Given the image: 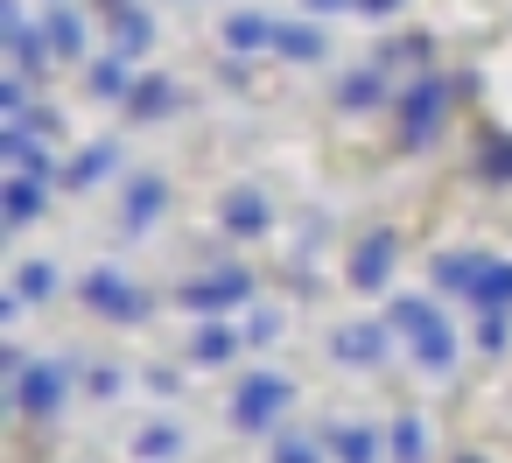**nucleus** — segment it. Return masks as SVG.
<instances>
[{"mask_svg": "<svg viewBox=\"0 0 512 463\" xmlns=\"http://www.w3.org/2000/svg\"><path fill=\"white\" fill-rule=\"evenodd\" d=\"M43 211H50V183L43 176H8V183H0V225H8V232L36 225Z\"/></svg>", "mask_w": 512, "mask_h": 463, "instance_id": "9", "label": "nucleus"}, {"mask_svg": "<svg viewBox=\"0 0 512 463\" xmlns=\"http://www.w3.org/2000/svg\"><path fill=\"white\" fill-rule=\"evenodd\" d=\"M470 92V78H442V71H421L414 85H400L393 99V120H400V148L407 155H428L442 134H449V106Z\"/></svg>", "mask_w": 512, "mask_h": 463, "instance_id": "1", "label": "nucleus"}, {"mask_svg": "<svg viewBox=\"0 0 512 463\" xmlns=\"http://www.w3.org/2000/svg\"><path fill=\"white\" fill-rule=\"evenodd\" d=\"M274 29H281V22H267V15H225V50H232V57L274 50Z\"/></svg>", "mask_w": 512, "mask_h": 463, "instance_id": "20", "label": "nucleus"}, {"mask_svg": "<svg viewBox=\"0 0 512 463\" xmlns=\"http://www.w3.org/2000/svg\"><path fill=\"white\" fill-rule=\"evenodd\" d=\"M8 393H15V407H22L29 421H50V414L71 400V365H57V358H29V372L8 379Z\"/></svg>", "mask_w": 512, "mask_h": 463, "instance_id": "4", "label": "nucleus"}, {"mask_svg": "<svg viewBox=\"0 0 512 463\" xmlns=\"http://www.w3.org/2000/svg\"><path fill=\"white\" fill-rule=\"evenodd\" d=\"M449 463H484V456H470V449H463V456H449Z\"/></svg>", "mask_w": 512, "mask_h": 463, "instance_id": "38", "label": "nucleus"}, {"mask_svg": "<svg viewBox=\"0 0 512 463\" xmlns=\"http://www.w3.org/2000/svg\"><path fill=\"white\" fill-rule=\"evenodd\" d=\"M393 267H400V232H365L358 239V253H351V288L358 295H379L386 281H393Z\"/></svg>", "mask_w": 512, "mask_h": 463, "instance_id": "6", "label": "nucleus"}, {"mask_svg": "<svg viewBox=\"0 0 512 463\" xmlns=\"http://www.w3.org/2000/svg\"><path fill=\"white\" fill-rule=\"evenodd\" d=\"M274 57L281 64H316L323 57V29L316 22H281L274 29Z\"/></svg>", "mask_w": 512, "mask_h": 463, "instance_id": "21", "label": "nucleus"}, {"mask_svg": "<svg viewBox=\"0 0 512 463\" xmlns=\"http://www.w3.org/2000/svg\"><path fill=\"white\" fill-rule=\"evenodd\" d=\"M239 344H246V337H239V330L218 316V323H197V337H190V358H197V365H232V358H239Z\"/></svg>", "mask_w": 512, "mask_h": 463, "instance_id": "18", "label": "nucleus"}, {"mask_svg": "<svg viewBox=\"0 0 512 463\" xmlns=\"http://www.w3.org/2000/svg\"><path fill=\"white\" fill-rule=\"evenodd\" d=\"M78 295H85V309L106 316V323H141V316H148V295H141L127 274H113V267H92V274L78 281Z\"/></svg>", "mask_w": 512, "mask_h": 463, "instance_id": "5", "label": "nucleus"}, {"mask_svg": "<svg viewBox=\"0 0 512 463\" xmlns=\"http://www.w3.org/2000/svg\"><path fill=\"white\" fill-rule=\"evenodd\" d=\"M134 85H141V78H134V64H127V57H99L85 92H92V99H106V106H127V99H134Z\"/></svg>", "mask_w": 512, "mask_h": 463, "instance_id": "15", "label": "nucleus"}, {"mask_svg": "<svg viewBox=\"0 0 512 463\" xmlns=\"http://www.w3.org/2000/svg\"><path fill=\"white\" fill-rule=\"evenodd\" d=\"M281 414H288V379H281V372H246V379L232 386V421H239L246 435H267Z\"/></svg>", "mask_w": 512, "mask_h": 463, "instance_id": "3", "label": "nucleus"}, {"mask_svg": "<svg viewBox=\"0 0 512 463\" xmlns=\"http://www.w3.org/2000/svg\"><path fill=\"white\" fill-rule=\"evenodd\" d=\"M0 113H8V127L36 113V99H29V71H8V78H0Z\"/></svg>", "mask_w": 512, "mask_h": 463, "instance_id": "30", "label": "nucleus"}, {"mask_svg": "<svg viewBox=\"0 0 512 463\" xmlns=\"http://www.w3.org/2000/svg\"><path fill=\"white\" fill-rule=\"evenodd\" d=\"M386 99H400V92L386 85V71H379V64H365V71L337 78V106H344V113H372V106H386Z\"/></svg>", "mask_w": 512, "mask_h": 463, "instance_id": "12", "label": "nucleus"}, {"mask_svg": "<svg viewBox=\"0 0 512 463\" xmlns=\"http://www.w3.org/2000/svg\"><path fill=\"white\" fill-rule=\"evenodd\" d=\"M113 169H120V141H92V148L64 169V190H92V183L113 176Z\"/></svg>", "mask_w": 512, "mask_h": 463, "instance_id": "22", "label": "nucleus"}, {"mask_svg": "<svg viewBox=\"0 0 512 463\" xmlns=\"http://www.w3.org/2000/svg\"><path fill=\"white\" fill-rule=\"evenodd\" d=\"M435 316H442V309H435V302H428V295H393V309H386V330H393V337H407V344H414V337H421V330H428V323H435Z\"/></svg>", "mask_w": 512, "mask_h": 463, "instance_id": "23", "label": "nucleus"}, {"mask_svg": "<svg viewBox=\"0 0 512 463\" xmlns=\"http://www.w3.org/2000/svg\"><path fill=\"white\" fill-rule=\"evenodd\" d=\"M246 302H253V274L239 260H225V267H211V274H197V281L176 288V309H197L204 323H218V316H232Z\"/></svg>", "mask_w": 512, "mask_h": 463, "instance_id": "2", "label": "nucleus"}, {"mask_svg": "<svg viewBox=\"0 0 512 463\" xmlns=\"http://www.w3.org/2000/svg\"><path fill=\"white\" fill-rule=\"evenodd\" d=\"M113 8H134V0H106V15H113Z\"/></svg>", "mask_w": 512, "mask_h": 463, "instance_id": "39", "label": "nucleus"}, {"mask_svg": "<svg viewBox=\"0 0 512 463\" xmlns=\"http://www.w3.org/2000/svg\"><path fill=\"white\" fill-rule=\"evenodd\" d=\"M309 15H344V8H358V0H302Z\"/></svg>", "mask_w": 512, "mask_h": 463, "instance_id": "36", "label": "nucleus"}, {"mask_svg": "<svg viewBox=\"0 0 512 463\" xmlns=\"http://www.w3.org/2000/svg\"><path fill=\"white\" fill-rule=\"evenodd\" d=\"M148 43H155V15L148 8H113V57H148Z\"/></svg>", "mask_w": 512, "mask_h": 463, "instance_id": "14", "label": "nucleus"}, {"mask_svg": "<svg viewBox=\"0 0 512 463\" xmlns=\"http://www.w3.org/2000/svg\"><path fill=\"white\" fill-rule=\"evenodd\" d=\"M477 344H484V358H505V344H512V316H484V323H477Z\"/></svg>", "mask_w": 512, "mask_h": 463, "instance_id": "33", "label": "nucleus"}, {"mask_svg": "<svg viewBox=\"0 0 512 463\" xmlns=\"http://www.w3.org/2000/svg\"><path fill=\"white\" fill-rule=\"evenodd\" d=\"M162 211H169V183H162V176H134L127 197H120V225H127V232H148Z\"/></svg>", "mask_w": 512, "mask_h": 463, "instance_id": "10", "label": "nucleus"}, {"mask_svg": "<svg viewBox=\"0 0 512 463\" xmlns=\"http://www.w3.org/2000/svg\"><path fill=\"white\" fill-rule=\"evenodd\" d=\"M414 358H421V372H449V365H456V330H449V316H435V323L414 337Z\"/></svg>", "mask_w": 512, "mask_h": 463, "instance_id": "24", "label": "nucleus"}, {"mask_svg": "<svg viewBox=\"0 0 512 463\" xmlns=\"http://www.w3.org/2000/svg\"><path fill=\"white\" fill-rule=\"evenodd\" d=\"M0 155H8L15 162V176H43V183H64V169H57V155L43 148V134L36 127H0Z\"/></svg>", "mask_w": 512, "mask_h": 463, "instance_id": "8", "label": "nucleus"}, {"mask_svg": "<svg viewBox=\"0 0 512 463\" xmlns=\"http://www.w3.org/2000/svg\"><path fill=\"white\" fill-rule=\"evenodd\" d=\"M176 106H183L176 78H141V85H134V99H127V120H169Z\"/></svg>", "mask_w": 512, "mask_h": 463, "instance_id": "16", "label": "nucleus"}, {"mask_svg": "<svg viewBox=\"0 0 512 463\" xmlns=\"http://www.w3.org/2000/svg\"><path fill=\"white\" fill-rule=\"evenodd\" d=\"M358 8H365V15H379V22H386V15H400V8H407V0H358Z\"/></svg>", "mask_w": 512, "mask_h": 463, "instance_id": "37", "label": "nucleus"}, {"mask_svg": "<svg viewBox=\"0 0 512 463\" xmlns=\"http://www.w3.org/2000/svg\"><path fill=\"white\" fill-rule=\"evenodd\" d=\"M470 309L477 316H512V260H484V274L470 288Z\"/></svg>", "mask_w": 512, "mask_h": 463, "instance_id": "13", "label": "nucleus"}, {"mask_svg": "<svg viewBox=\"0 0 512 463\" xmlns=\"http://www.w3.org/2000/svg\"><path fill=\"white\" fill-rule=\"evenodd\" d=\"M330 456H337V463H379V435L344 421V428H330Z\"/></svg>", "mask_w": 512, "mask_h": 463, "instance_id": "26", "label": "nucleus"}, {"mask_svg": "<svg viewBox=\"0 0 512 463\" xmlns=\"http://www.w3.org/2000/svg\"><path fill=\"white\" fill-rule=\"evenodd\" d=\"M428 43L421 36H400V43H379V71H400V64H421Z\"/></svg>", "mask_w": 512, "mask_h": 463, "instance_id": "32", "label": "nucleus"}, {"mask_svg": "<svg viewBox=\"0 0 512 463\" xmlns=\"http://www.w3.org/2000/svg\"><path fill=\"white\" fill-rule=\"evenodd\" d=\"M274 337H281V316H274V309H260V316L246 323V344H274Z\"/></svg>", "mask_w": 512, "mask_h": 463, "instance_id": "34", "label": "nucleus"}, {"mask_svg": "<svg viewBox=\"0 0 512 463\" xmlns=\"http://www.w3.org/2000/svg\"><path fill=\"white\" fill-rule=\"evenodd\" d=\"M134 449H141L148 463H162V456H176V449H183V428H176V421H155V428H141V435H134Z\"/></svg>", "mask_w": 512, "mask_h": 463, "instance_id": "28", "label": "nucleus"}, {"mask_svg": "<svg viewBox=\"0 0 512 463\" xmlns=\"http://www.w3.org/2000/svg\"><path fill=\"white\" fill-rule=\"evenodd\" d=\"M57 288H64V274H57L50 260H22V267H15V295H22V302H50Z\"/></svg>", "mask_w": 512, "mask_h": 463, "instance_id": "25", "label": "nucleus"}, {"mask_svg": "<svg viewBox=\"0 0 512 463\" xmlns=\"http://www.w3.org/2000/svg\"><path fill=\"white\" fill-rule=\"evenodd\" d=\"M484 260H491V253H442L428 274H435V288H442V295H463V302H470V288H477Z\"/></svg>", "mask_w": 512, "mask_h": 463, "instance_id": "17", "label": "nucleus"}, {"mask_svg": "<svg viewBox=\"0 0 512 463\" xmlns=\"http://www.w3.org/2000/svg\"><path fill=\"white\" fill-rule=\"evenodd\" d=\"M218 225H225L232 239H260V232L274 225V204H267L260 190H232V197L218 204Z\"/></svg>", "mask_w": 512, "mask_h": 463, "instance_id": "11", "label": "nucleus"}, {"mask_svg": "<svg viewBox=\"0 0 512 463\" xmlns=\"http://www.w3.org/2000/svg\"><path fill=\"white\" fill-rule=\"evenodd\" d=\"M386 449H393V463H421V449H428L421 421H414V414H400V421H393V435H386Z\"/></svg>", "mask_w": 512, "mask_h": 463, "instance_id": "29", "label": "nucleus"}, {"mask_svg": "<svg viewBox=\"0 0 512 463\" xmlns=\"http://www.w3.org/2000/svg\"><path fill=\"white\" fill-rule=\"evenodd\" d=\"M43 43H50V57H57V64H78V57H85V22H78L71 8H50Z\"/></svg>", "mask_w": 512, "mask_h": 463, "instance_id": "19", "label": "nucleus"}, {"mask_svg": "<svg viewBox=\"0 0 512 463\" xmlns=\"http://www.w3.org/2000/svg\"><path fill=\"white\" fill-rule=\"evenodd\" d=\"M323 449H330V442H309V435H295V428L274 435V463H323Z\"/></svg>", "mask_w": 512, "mask_h": 463, "instance_id": "31", "label": "nucleus"}, {"mask_svg": "<svg viewBox=\"0 0 512 463\" xmlns=\"http://www.w3.org/2000/svg\"><path fill=\"white\" fill-rule=\"evenodd\" d=\"M92 393H99V400H113V393H120V372H113V365H99V372H92Z\"/></svg>", "mask_w": 512, "mask_h": 463, "instance_id": "35", "label": "nucleus"}, {"mask_svg": "<svg viewBox=\"0 0 512 463\" xmlns=\"http://www.w3.org/2000/svg\"><path fill=\"white\" fill-rule=\"evenodd\" d=\"M477 176H484V183H512V134H491V141L477 148Z\"/></svg>", "mask_w": 512, "mask_h": 463, "instance_id": "27", "label": "nucleus"}, {"mask_svg": "<svg viewBox=\"0 0 512 463\" xmlns=\"http://www.w3.org/2000/svg\"><path fill=\"white\" fill-rule=\"evenodd\" d=\"M386 344H393V330H386V323H337V330H330V358H337V365H351V372L386 365Z\"/></svg>", "mask_w": 512, "mask_h": 463, "instance_id": "7", "label": "nucleus"}]
</instances>
